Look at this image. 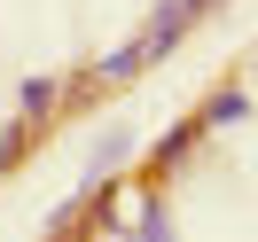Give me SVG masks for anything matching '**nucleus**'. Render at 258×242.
<instances>
[{"instance_id":"nucleus-1","label":"nucleus","mask_w":258,"mask_h":242,"mask_svg":"<svg viewBox=\"0 0 258 242\" xmlns=\"http://www.w3.org/2000/svg\"><path fill=\"white\" fill-rule=\"evenodd\" d=\"M39 110H55V78H32V86H24V125H32Z\"/></svg>"}]
</instances>
